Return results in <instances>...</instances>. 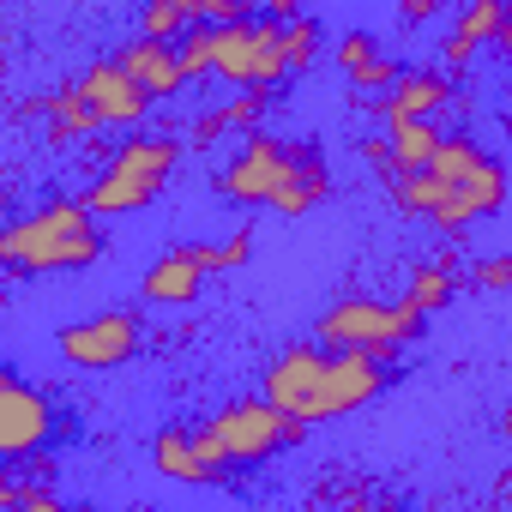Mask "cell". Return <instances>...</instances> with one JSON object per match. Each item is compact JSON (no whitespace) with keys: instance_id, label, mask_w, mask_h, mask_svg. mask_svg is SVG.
Listing matches in <instances>:
<instances>
[{"instance_id":"6da1fadb","label":"cell","mask_w":512,"mask_h":512,"mask_svg":"<svg viewBox=\"0 0 512 512\" xmlns=\"http://www.w3.org/2000/svg\"><path fill=\"white\" fill-rule=\"evenodd\" d=\"M380 392H386V362L296 344V350H284V356L266 368V392H260V398L278 404L284 416H296V422L308 428V422H338V416L374 404Z\"/></svg>"},{"instance_id":"5b68a950","label":"cell","mask_w":512,"mask_h":512,"mask_svg":"<svg viewBox=\"0 0 512 512\" xmlns=\"http://www.w3.org/2000/svg\"><path fill=\"white\" fill-rule=\"evenodd\" d=\"M308 428L296 422V416H284L278 404H266V398H241V404H223L211 422H199L193 428V440H199V452L229 476V470H247V464H266L272 452H284V446H296Z\"/></svg>"},{"instance_id":"4fadbf2b","label":"cell","mask_w":512,"mask_h":512,"mask_svg":"<svg viewBox=\"0 0 512 512\" xmlns=\"http://www.w3.org/2000/svg\"><path fill=\"white\" fill-rule=\"evenodd\" d=\"M205 272H211V260H205V247H175V253H163V260L145 272V302H193L199 296V284H205Z\"/></svg>"},{"instance_id":"9a60e30c","label":"cell","mask_w":512,"mask_h":512,"mask_svg":"<svg viewBox=\"0 0 512 512\" xmlns=\"http://www.w3.org/2000/svg\"><path fill=\"white\" fill-rule=\"evenodd\" d=\"M452 97V79L446 73H404L386 97V121H434Z\"/></svg>"},{"instance_id":"603a6c76","label":"cell","mask_w":512,"mask_h":512,"mask_svg":"<svg viewBox=\"0 0 512 512\" xmlns=\"http://www.w3.org/2000/svg\"><path fill=\"white\" fill-rule=\"evenodd\" d=\"M247 241H253V235L241 229V235H229V247H205V260H211V272H217V266H241V260H247Z\"/></svg>"},{"instance_id":"cb8c5ba5","label":"cell","mask_w":512,"mask_h":512,"mask_svg":"<svg viewBox=\"0 0 512 512\" xmlns=\"http://www.w3.org/2000/svg\"><path fill=\"white\" fill-rule=\"evenodd\" d=\"M470 284H476V290H494V284H512V260H494V266H476V272H470Z\"/></svg>"},{"instance_id":"9c48e42d","label":"cell","mask_w":512,"mask_h":512,"mask_svg":"<svg viewBox=\"0 0 512 512\" xmlns=\"http://www.w3.org/2000/svg\"><path fill=\"white\" fill-rule=\"evenodd\" d=\"M133 350H139V320L133 314H97V320L61 326V356L73 368H121Z\"/></svg>"},{"instance_id":"7402d4cb","label":"cell","mask_w":512,"mask_h":512,"mask_svg":"<svg viewBox=\"0 0 512 512\" xmlns=\"http://www.w3.org/2000/svg\"><path fill=\"white\" fill-rule=\"evenodd\" d=\"M338 55H344V67H350L356 79H362L368 67H380V61H374V43H368V37H344V49H338Z\"/></svg>"},{"instance_id":"44dd1931","label":"cell","mask_w":512,"mask_h":512,"mask_svg":"<svg viewBox=\"0 0 512 512\" xmlns=\"http://www.w3.org/2000/svg\"><path fill=\"white\" fill-rule=\"evenodd\" d=\"M320 55V25L314 19H296L290 25V67H308Z\"/></svg>"},{"instance_id":"ba28073f","label":"cell","mask_w":512,"mask_h":512,"mask_svg":"<svg viewBox=\"0 0 512 512\" xmlns=\"http://www.w3.org/2000/svg\"><path fill=\"white\" fill-rule=\"evenodd\" d=\"M211 73L241 85V91H266L278 85L290 67V25H272V19H241L229 31H217V49H211Z\"/></svg>"},{"instance_id":"d6986e66","label":"cell","mask_w":512,"mask_h":512,"mask_svg":"<svg viewBox=\"0 0 512 512\" xmlns=\"http://www.w3.org/2000/svg\"><path fill=\"white\" fill-rule=\"evenodd\" d=\"M404 302H410V308H416V314L428 320L434 308H446V302H452V278H446L440 266H434V272H416V278H410V296H404Z\"/></svg>"},{"instance_id":"e0dca14e","label":"cell","mask_w":512,"mask_h":512,"mask_svg":"<svg viewBox=\"0 0 512 512\" xmlns=\"http://www.w3.org/2000/svg\"><path fill=\"white\" fill-rule=\"evenodd\" d=\"M0 512H85V506H67L49 488H31V482L7 476V488H0Z\"/></svg>"},{"instance_id":"2e32d148","label":"cell","mask_w":512,"mask_h":512,"mask_svg":"<svg viewBox=\"0 0 512 512\" xmlns=\"http://www.w3.org/2000/svg\"><path fill=\"white\" fill-rule=\"evenodd\" d=\"M440 145H446V133H440L434 121H392V181L428 169Z\"/></svg>"},{"instance_id":"3957f363","label":"cell","mask_w":512,"mask_h":512,"mask_svg":"<svg viewBox=\"0 0 512 512\" xmlns=\"http://www.w3.org/2000/svg\"><path fill=\"white\" fill-rule=\"evenodd\" d=\"M217 187H223V199H235V205H272V211H284V217H302V211H314V205L326 199L332 181H326V163H320L314 145H302V139H272V133H247Z\"/></svg>"},{"instance_id":"277c9868","label":"cell","mask_w":512,"mask_h":512,"mask_svg":"<svg viewBox=\"0 0 512 512\" xmlns=\"http://www.w3.org/2000/svg\"><path fill=\"white\" fill-rule=\"evenodd\" d=\"M103 253V223L85 199H49L43 211L7 223V235H0V260H7L13 272H85L91 260Z\"/></svg>"},{"instance_id":"ac0fdd59","label":"cell","mask_w":512,"mask_h":512,"mask_svg":"<svg viewBox=\"0 0 512 512\" xmlns=\"http://www.w3.org/2000/svg\"><path fill=\"white\" fill-rule=\"evenodd\" d=\"M500 25H506V7H500V0H482V7H470V13L458 19V31H452V37H458V43H470V49H476V43H488V37L500 43Z\"/></svg>"},{"instance_id":"30bf717a","label":"cell","mask_w":512,"mask_h":512,"mask_svg":"<svg viewBox=\"0 0 512 512\" xmlns=\"http://www.w3.org/2000/svg\"><path fill=\"white\" fill-rule=\"evenodd\" d=\"M49 428H55V410H49L43 392H31L19 374L0 380V452L19 464L37 446H49Z\"/></svg>"},{"instance_id":"8992f818","label":"cell","mask_w":512,"mask_h":512,"mask_svg":"<svg viewBox=\"0 0 512 512\" xmlns=\"http://www.w3.org/2000/svg\"><path fill=\"white\" fill-rule=\"evenodd\" d=\"M175 157H181V139H169V133H139V139H127V145L109 157V169L85 187V205H91L97 217H121V211L151 205V199L163 193Z\"/></svg>"},{"instance_id":"d4e9b609","label":"cell","mask_w":512,"mask_h":512,"mask_svg":"<svg viewBox=\"0 0 512 512\" xmlns=\"http://www.w3.org/2000/svg\"><path fill=\"white\" fill-rule=\"evenodd\" d=\"M344 512H404V506H392V500H350Z\"/></svg>"},{"instance_id":"7c38bea8","label":"cell","mask_w":512,"mask_h":512,"mask_svg":"<svg viewBox=\"0 0 512 512\" xmlns=\"http://www.w3.org/2000/svg\"><path fill=\"white\" fill-rule=\"evenodd\" d=\"M121 73L151 97V103H163V97H175L181 85H187V67H181V49L175 43H157V37H139L127 55H121Z\"/></svg>"},{"instance_id":"ffe728a7","label":"cell","mask_w":512,"mask_h":512,"mask_svg":"<svg viewBox=\"0 0 512 512\" xmlns=\"http://www.w3.org/2000/svg\"><path fill=\"white\" fill-rule=\"evenodd\" d=\"M73 133H97V115L85 109L79 91H61L55 97V139H73Z\"/></svg>"},{"instance_id":"7a4b0ae2","label":"cell","mask_w":512,"mask_h":512,"mask_svg":"<svg viewBox=\"0 0 512 512\" xmlns=\"http://www.w3.org/2000/svg\"><path fill=\"white\" fill-rule=\"evenodd\" d=\"M392 193L410 217H428L440 229H464V223L494 217L506 205V169L476 139H446L434 151V163L416 169V175H398Z\"/></svg>"},{"instance_id":"4316f807","label":"cell","mask_w":512,"mask_h":512,"mask_svg":"<svg viewBox=\"0 0 512 512\" xmlns=\"http://www.w3.org/2000/svg\"><path fill=\"white\" fill-rule=\"evenodd\" d=\"M506 440H512V410H506Z\"/></svg>"},{"instance_id":"52a82bcc","label":"cell","mask_w":512,"mask_h":512,"mask_svg":"<svg viewBox=\"0 0 512 512\" xmlns=\"http://www.w3.org/2000/svg\"><path fill=\"white\" fill-rule=\"evenodd\" d=\"M326 350L344 356H368V362H392L410 338H422V314L410 302H374V296H350L320 320Z\"/></svg>"},{"instance_id":"8fae6325","label":"cell","mask_w":512,"mask_h":512,"mask_svg":"<svg viewBox=\"0 0 512 512\" xmlns=\"http://www.w3.org/2000/svg\"><path fill=\"white\" fill-rule=\"evenodd\" d=\"M73 91L85 97V109L97 115V127H133V121L151 115V97L121 73V61H97Z\"/></svg>"},{"instance_id":"484cf974","label":"cell","mask_w":512,"mask_h":512,"mask_svg":"<svg viewBox=\"0 0 512 512\" xmlns=\"http://www.w3.org/2000/svg\"><path fill=\"white\" fill-rule=\"evenodd\" d=\"M500 49L512 55V13H506V25H500Z\"/></svg>"},{"instance_id":"5bb4252c","label":"cell","mask_w":512,"mask_h":512,"mask_svg":"<svg viewBox=\"0 0 512 512\" xmlns=\"http://www.w3.org/2000/svg\"><path fill=\"white\" fill-rule=\"evenodd\" d=\"M157 470L169 476V482H199V488H211V482H223V470L199 452V440H193V428H163L157 434Z\"/></svg>"}]
</instances>
